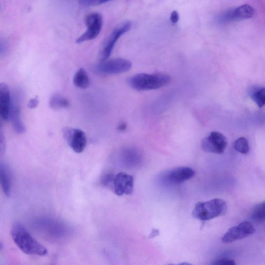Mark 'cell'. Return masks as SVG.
<instances>
[{"instance_id":"obj_1","label":"cell","mask_w":265,"mask_h":265,"mask_svg":"<svg viewBox=\"0 0 265 265\" xmlns=\"http://www.w3.org/2000/svg\"><path fill=\"white\" fill-rule=\"evenodd\" d=\"M12 238L19 249L28 255L44 256L48 254L45 247L38 242L19 223H16L11 230Z\"/></svg>"},{"instance_id":"obj_2","label":"cell","mask_w":265,"mask_h":265,"mask_svg":"<svg viewBox=\"0 0 265 265\" xmlns=\"http://www.w3.org/2000/svg\"><path fill=\"white\" fill-rule=\"evenodd\" d=\"M170 81V76L166 74L141 73L132 76L127 80L128 84L139 92L160 89Z\"/></svg>"},{"instance_id":"obj_3","label":"cell","mask_w":265,"mask_h":265,"mask_svg":"<svg viewBox=\"0 0 265 265\" xmlns=\"http://www.w3.org/2000/svg\"><path fill=\"white\" fill-rule=\"evenodd\" d=\"M227 209V203L222 199L214 198L206 202H199L193 210L192 216L204 222L225 215Z\"/></svg>"},{"instance_id":"obj_4","label":"cell","mask_w":265,"mask_h":265,"mask_svg":"<svg viewBox=\"0 0 265 265\" xmlns=\"http://www.w3.org/2000/svg\"><path fill=\"white\" fill-rule=\"evenodd\" d=\"M103 183L111 187L118 196L130 195L134 191V179L132 176L124 172L116 175L108 174L105 176Z\"/></svg>"},{"instance_id":"obj_5","label":"cell","mask_w":265,"mask_h":265,"mask_svg":"<svg viewBox=\"0 0 265 265\" xmlns=\"http://www.w3.org/2000/svg\"><path fill=\"white\" fill-rule=\"evenodd\" d=\"M131 62L123 58H115L101 62L95 68L96 72L103 75H115L124 73L129 71Z\"/></svg>"},{"instance_id":"obj_6","label":"cell","mask_w":265,"mask_h":265,"mask_svg":"<svg viewBox=\"0 0 265 265\" xmlns=\"http://www.w3.org/2000/svg\"><path fill=\"white\" fill-rule=\"evenodd\" d=\"M228 145L226 137L218 131H212L208 137L204 138L201 143L203 151L218 154H223Z\"/></svg>"},{"instance_id":"obj_7","label":"cell","mask_w":265,"mask_h":265,"mask_svg":"<svg viewBox=\"0 0 265 265\" xmlns=\"http://www.w3.org/2000/svg\"><path fill=\"white\" fill-rule=\"evenodd\" d=\"M86 31L76 40L80 43L97 38L100 34L103 26V18L99 13H92L85 18Z\"/></svg>"},{"instance_id":"obj_8","label":"cell","mask_w":265,"mask_h":265,"mask_svg":"<svg viewBox=\"0 0 265 265\" xmlns=\"http://www.w3.org/2000/svg\"><path fill=\"white\" fill-rule=\"evenodd\" d=\"M62 135L71 148L77 153L85 149L87 140L84 132L78 128L67 127L62 129Z\"/></svg>"},{"instance_id":"obj_9","label":"cell","mask_w":265,"mask_h":265,"mask_svg":"<svg viewBox=\"0 0 265 265\" xmlns=\"http://www.w3.org/2000/svg\"><path fill=\"white\" fill-rule=\"evenodd\" d=\"M131 27V24L130 22H126L115 29L111 33L102 46L100 52L101 62L104 61L108 59L118 40L122 35L127 32L130 29Z\"/></svg>"},{"instance_id":"obj_10","label":"cell","mask_w":265,"mask_h":265,"mask_svg":"<svg viewBox=\"0 0 265 265\" xmlns=\"http://www.w3.org/2000/svg\"><path fill=\"white\" fill-rule=\"evenodd\" d=\"M255 231L254 226L251 222H245L230 228L223 236L222 240L224 243H231L244 239L252 235Z\"/></svg>"},{"instance_id":"obj_11","label":"cell","mask_w":265,"mask_h":265,"mask_svg":"<svg viewBox=\"0 0 265 265\" xmlns=\"http://www.w3.org/2000/svg\"><path fill=\"white\" fill-rule=\"evenodd\" d=\"M195 174L193 169L189 167H180L167 172L164 179L170 184H178L188 181Z\"/></svg>"},{"instance_id":"obj_12","label":"cell","mask_w":265,"mask_h":265,"mask_svg":"<svg viewBox=\"0 0 265 265\" xmlns=\"http://www.w3.org/2000/svg\"><path fill=\"white\" fill-rule=\"evenodd\" d=\"M11 98L9 88L6 83H0V115L5 120H9Z\"/></svg>"},{"instance_id":"obj_13","label":"cell","mask_w":265,"mask_h":265,"mask_svg":"<svg viewBox=\"0 0 265 265\" xmlns=\"http://www.w3.org/2000/svg\"><path fill=\"white\" fill-rule=\"evenodd\" d=\"M9 119L11 120L15 131L18 134H23L26 130L21 117L20 105L16 99L11 100Z\"/></svg>"},{"instance_id":"obj_14","label":"cell","mask_w":265,"mask_h":265,"mask_svg":"<svg viewBox=\"0 0 265 265\" xmlns=\"http://www.w3.org/2000/svg\"><path fill=\"white\" fill-rule=\"evenodd\" d=\"M0 187L5 194L9 197L12 193V176L8 165L0 161Z\"/></svg>"},{"instance_id":"obj_15","label":"cell","mask_w":265,"mask_h":265,"mask_svg":"<svg viewBox=\"0 0 265 265\" xmlns=\"http://www.w3.org/2000/svg\"><path fill=\"white\" fill-rule=\"evenodd\" d=\"M232 13L234 21H238L252 18L255 11L252 7L245 5L232 10Z\"/></svg>"},{"instance_id":"obj_16","label":"cell","mask_w":265,"mask_h":265,"mask_svg":"<svg viewBox=\"0 0 265 265\" xmlns=\"http://www.w3.org/2000/svg\"><path fill=\"white\" fill-rule=\"evenodd\" d=\"M74 85L79 89L85 90L90 86V79L86 71L82 68L75 73L73 80Z\"/></svg>"},{"instance_id":"obj_17","label":"cell","mask_w":265,"mask_h":265,"mask_svg":"<svg viewBox=\"0 0 265 265\" xmlns=\"http://www.w3.org/2000/svg\"><path fill=\"white\" fill-rule=\"evenodd\" d=\"M70 106L69 100L60 95L53 96L50 100V106L55 110L68 108Z\"/></svg>"},{"instance_id":"obj_18","label":"cell","mask_w":265,"mask_h":265,"mask_svg":"<svg viewBox=\"0 0 265 265\" xmlns=\"http://www.w3.org/2000/svg\"><path fill=\"white\" fill-rule=\"evenodd\" d=\"M265 204L264 202L257 205L253 209L251 217L255 222L261 223L264 222L265 218Z\"/></svg>"},{"instance_id":"obj_19","label":"cell","mask_w":265,"mask_h":265,"mask_svg":"<svg viewBox=\"0 0 265 265\" xmlns=\"http://www.w3.org/2000/svg\"><path fill=\"white\" fill-rule=\"evenodd\" d=\"M251 98L259 108L262 107L265 103L264 87L260 88L258 91L254 92L252 93Z\"/></svg>"},{"instance_id":"obj_20","label":"cell","mask_w":265,"mask_h":265,"mask_svg":"<svg viewBox=\"0 0 265 265\" xmlns=\"http://www.w3.org/2000/svg\"><path fill=\"white\" fill-rule=\"evenodd\" d=\"M235 149L240 153L247 154L249 152V145L247 140L245 138H240L234 143Z\"/></svg>"},{"instance_id":"obj_21","label":"cell","mask_w":265,"mask_h":265,"mask_svg":"<svg viewBox=\"0 0 265 265\" xmlns=\"http://www.w3.org/2000/svg\"><path fill=\"white\" fill-rule=\"evenodd\" d=\"M109 1L111 0H80V5L83 7H95Z\"/></svg>"},{"instance_id":"obj_22","label":"cell","mask_w":265,"mask_h":265,"mask_svg":"<svg viewBox=\"0 0 265 265\" xmlns=\"http://www.w3.org/2000/svg\"><path fill=\"white\" fill-rule=\"evenodd\" d=\"M6 141L3 132L0 127V157H2L6 151Z\"/></svg>"},{"instance_id":"obj_23","label":"cell","mask_w":265,"mask_h":265,"mask_svg":"<svg viewBox=\"0 0 265 265\" xmlns=\"http://www.w3.org/2000/svg\"><path fill=\"white\" fill-rule=\"evenodd\" d=\"M211 264L213 265H235L236 262L232 259L220 258L214 260Z\"/></svg>"},{"instance_id":"obj_24","label":"cell","mask_w":265,"mask_h":265,"mask_svg":"<svg viewBox=\"0 0 265 265\" xmlns=\"http://www.w3.org/2000/svg\"><path fill=\"white\" fill-rule=\"evenodd\" d=\"M180 16L178 12L174 11L171 13L170 21L173 24H175L179 21Z\"/></svg>"},{"instance_id":"obj_25","label":"cell","mask_w":265,"mask_h":265,"mask_svg":"<svg viewBox=\"0 0 265 265\" xmlns=\"http://www.w3.org/2000/svg\"><path fill=\"white\" fill-rule=\"evenodd\" d=\"M39 101L37 98L31 99L28 103V107L30 109L35 108L38 105Z\"/></svg>"},{"instance_id":"obj_26","label":"cell","mask_w":265,"mask_h":265,"mask_svg":"<svg viewBox=\"0 0 265 265\" xmlns=\"http://www.w3.org/2000/svg\"><path fill=\"white\" fill-rule=\"evenodd\" d=\"M126 128H127V125L124 122H122V123H120L119 124V125L118 126V129L121 131L125 130L126 129Z\"/></svg>"},{"instance_id":"obj_27","label":"cell","mask_w":265,"mask_h":265,"mask_svg":"<svg viewBox=\"0 0 265 265\" xmlns=\"http://www.w3.org/2000/svg\"><path fill=\"white\" fill-rule=\"evenodd\" d=\"M4 248V245L3 243L0 242V251H1Z\"/></svg>"},{"instance_id":"obj_28","label":"cell","mask_w":265,"mask_h":265,"mask_svg":"<svg viewBox=\"0 0 265 265\" xmlns=\"http://www.w3.org/2000/svg\"><path fill=\"white\" fill-rule=\"evenodd\" d=\"M0 127H1V124H0Z\"/></svg>"}]
</instances>
